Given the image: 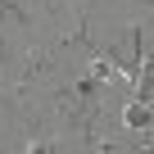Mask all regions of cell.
<instances>
[{"label": "cell", "mask_w": 154, "mask_h": 154, "mask_svg": "<svg viewBox=\"0 0 154 154\" xmlns=\"http://www.w3.org/2000/svg\"><path fill=\"white\" fill-rule=\"evenodd\" d=\"M149 122H154V104L131 100V104L122 109V127H127V131H149Z\"/></svg>", "instance_id": "cell-2"}, {"label": "cell", "mask_w": 154, "mask_h": 154, "mask_svg": "<svg viewBox=\"0 0 154 154\" xmlns=\"http://www.w3.org/2000/svg\"><path fill=\"white\" fill-rule=\"evenodd\" d=\"M50 77H54V50H27V59L14 77V95L32 91L36 82H50Z\"/></svg>", "instance_id": "cell-1"}]
</instances>
